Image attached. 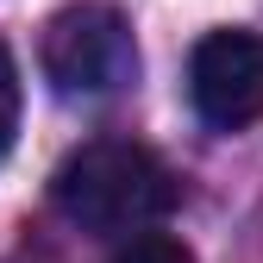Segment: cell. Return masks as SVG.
Listing matches in <instances>:
<instances>
[{
    "mask_svg": "<svg viewBox=\"0 0 263 263\" xmlns=\"http://www.w3.org/2000/svg\"><path fill=\"white\" fill-rule=\"evenodd\" d=\"M50 201L57 213L82 226V232H101V238H132L157 226L182 201L176 176L163 170V157L144 144H125V138H101V144H82L76 157L57 163L50 176Z\"/></svg>",
    "mask_w": 263,
    "mask_h": 263,
    "instance_id": "obj_1",
    "label": "cell"
},
{
    "mask_svg": "<svg viewBox=\"0 0 263 263\" xmlns=\"http://www.w3.org/2000/svg\"><path fill=\"white\" fill-rule=\"evenodd\" d=\"M44 76L57 94L69 101H101V94H119L132 76H138V44H132V25L101 7V0H82V7H63L44 25Z\"/></svg>",
    "mask_w": 263,
    "mask_h": 263,
    "instance_id": "obj_2",
    "label": "cell"
},
{
    "mask_svg": "<svg viewBox=\"0 0 263 263\" xmlns=\"http://www.w3.org/2000/svg\"><path fill=\"white\" fill-rule=\"evenodd\" d=\"M188 101L213 132H245L263 119V38L257 31H207L188 57Z\"/></svg>",
    "mask_w": 263,
    "mask_h": 263,
    "instance_id": "obj_3",
    "label": "cell"
},
{
    "mask_svg": "<svg viewBox=\"0 0 263 263\" xmlns=\"http://www.w3.org/2000/svg\"><path fill=\"white\" fill-rule=\"evenodd\" d=\"M113 263H194V251L182 245V238H170V232H132L119 251H113Z\"/></svg>",
    "mask_w": 263,
    "mask_h": 263,
    "instance_id": "obj_4",
    "label": "cell"
},
{
    "mask_svg": "<svg viewBox=\"0 0 263 263\" xmlns=\"http://www.w3.org/2000/svg\"><path fill=\"white\" fill-rule=\"evenodd\" d=\"M13 132H19V63L0 44V157L13 151Z\"/></svg>",
    "mask_w": 263,
    "mask_h": 263,
    "instance_id": "obj_5",
    "label": "cell"
}]
</instances>
